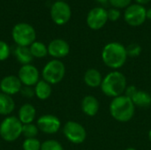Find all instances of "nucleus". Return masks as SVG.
<instances>
[{"instance_id":"1","label":"nucleus","mask_w":151,"mask_h":150,"mask_svg":"<svg viewBox=\"0 0 151 150\" xmlns=\"http://www.w3.org/2000/svg\"><path fill=\"white\" fill-rule=\"evenodd\" d=\"M127 59L126 47L120 42H109L102 50V60L104 64L111 69L121 68Z\"/></svg>"},{"instance_id":"2","label":"nucleus","mask_w":151,"mask_h":150,"mask_svg":"<svg viewBox=\"0 0 151 150\" xmlns=\"http://www.w3.org/2000/svg\"><path fill=\"white\" fill-rule=\"evenodd\" d=\"M135 112V106L129 97L125 95L112 99L110 104V113L111 117L119 122L126 123L130 121Z\"/></svg>"},{"instance_id":"3","label":"nucleus","mask_w":151,"mask_h":150,"mask_svg":"<svg viewBox=\"0 0 151 150\" xmlns=\"http://www.w3.org/2000/svg\"><path fill=\"white\" fill-rule=\"evenodd\" d=\"M126 76L117 70L109 72L102 81L100 86L102 92L109 97H118L125 93L127 88Z\"/></svg>"},{"instance_id":"4","label":"nucleus","mask_w":151,"mask_h":150,"mask_svg":"<svg viewBox=\"0 0 151 150\" xmlns=\"http://www.w3.org/2000/svg\"><path fill=\"white\" fill-rule=\"evenodd\" d=\"M22 126L17 117L7 116L0 124V136L4 141L12 142L22 134Z\"/></svg>"},{"instance_id":"5","label":"nucleus","mask_w":151,"mask_h":150,"mask_svg":"<svg viewBox=\"0 0 151 150\" xmlns=\"http://www.w3.org/2000/svg\"><path fill=\"white\" fill-rule=\"evenodd\" d=\"M12 36L18 46L28 47L35 42L36 33L35 28L31 25L21 22L16 24L13 27Z\"/></svg>"},{"instance_id":"6","label":"nucleus","mask_w":151,"mask_h":150,"mask_svg":"<svg viewBox=\"0 0 151 150\" xmlns=\"http://www.w3.org/2000/svg\"><path fill=\"white\" fill-rule=\"evenodd\" d=\"M65 75V66L59 59L49 61L42 71V80L50 85L59 83Z\"/></svg>"},{"instance_id":"7","label":"nucleus","mask_w":151,"mask_h":150,"mask_svg":"<svg viewBox=\"0 0 151 150\" xmlns=\"http://www.w3.org/2000/svg\"><path fill=\"white\" fill-rule=\"evenodd\" d=\"M65 137L73 144H81L87 139V131L82 125L76 121H68L63 128Z\"/></svg>"},{"instance_id":"8","label":"nucleus","mask_w":151,"mask_h":150,"mask_svg":"<svg viewBox=\"0 0 151 150\" xmlns=\"http://www.w3.org/2000/svg\"><path fill=\"white\" fill-rule=\"evenodd\" d=\"M146 11L147 10L143 5L134 4H130L124 12V19L126 22L131 27H139L142 25L146 18Z\"/></svg>"},{"instance_id":"9","label":"nucleus","mask_w":151,"mask_h":150,"mask_svg":"<svg viewBox=\"0 0 151 150\" xmlns=\"http://www.w3.org/2000/svg\"><path fill=\"white\" fill-rule=\"evenodd\" d=\"M50 16L55 24L59 26L65 25L71 19V7L65 1H57L51 6Z\"/></svg>"},{"instance_id":"10","label":"nucleus","mask_w":151,"mask_h":150,"mask_svg":"<svg viewBox=\"0 0 151 150\" xmlns=\"http://www.w3.org/2000/svg\"><path fill=\"white\" fill-rule=\"evenodd\" d=\"M107 10L103 7H95L91 9L87 16V25L92 30H99L105 26L108 21Z\"/></svg>"},{"instance_id":"11","label":"nucleus","mask_w":151,"mask_h":150,"mask_svg":"<svg viewBox=\"0 0 151 150\" xmlns=\"http://www.w3.org/2000/svg\"><path fill=\"white\" fill-rule=\"evenodd\" d=\"M18 78L19 79L22 85L26 87H32L35 86L36 83L40 80V72L35 65L31 64L25 65L19 68Z\"/></svg>"},{"instance_id":"12","label":"nucleus","mask_w":151,"mask_h":150,"mask_svg":"<svg viewBox=\"0 0 151 150\" xmlns=\"http://www.w3.org/2000/svg\"><path fill=\"white\" fill-rule=\"evenodd\" d=\"M36 126L42 133L47 134H54L59 131L61 122L58 117L52 114H45L38 118Z\"/></svg>"},{"instance_id":"13","label":"nucleus","mask_w":151,"mask_h":150,"mask_svg":"<svg viewBox=\"0 0 151 150\" xmlns=\"http://www.w3.org/2000/svg\"><path fill=\"white\" fill-rule=\"evenodd\" d=\"M22 83L18 76L8 75L4 77L0 81V90L2 93L10 96L14 95L21 91Z\"/></svg>"},{"instance_id":"14","label":"nucleus","mask_w":151,"mask_h":150,"mask_svg":"<svg viewBox=\"0 0 151 150\" xmlns=\"http://www.w3.org/2000/svg\"><path fill=\"white\" fill-rule=\"evenodd\" d=\"M48 47V54L55 59H59L66 57L70 52V46L68 42L63 39L52 40Z\"/></svg>"},{"instance_id":"15","label":"nucleus","mask_w":151,"mask_h":150,"mask_svg":"<svg viewBox=\"0 0 151 150\" xmlns=\"http://www.w3.org/2000/svg\"><path fill=\"white\" fill-rule=\"evenodd\" d=\"M81 110L88 117H94L99 111V102L93 95H86L81 102Z\"/></svg>"},{"instance_id":"16","label":"nucleus","mask_w":151,"mask_h":150,"mask_svg":"<svg viewBox=\"0 0 151 150\" xmlns=\"http://www.w3.org/2000/svg\"><path fill=\"white\" fill-rule=\"evenodd\" d=\"M103 76L101 74V72L95 69V68H90L88 69L85 73H84V82L85 84L92 88H96L101 86L102 81H103Z\"/></svg>"},{"instance_id":"17","label":"nucleus","mask_w":151,"mask_h":150,"mask_svg":"<svg viewBox=\"0 0 151 150\" xmlns=\"http://www.w3.org/2000/svg\"><path fill=\"white\" fill-rule=\"evenodd\" d=\"M35 115H36L35 108L31 103H25L20 107L19 111L18 118L22 123V125H27L34 122L35 118Z\"/></svg>"},{"instance_id":"18","label":"nucleus","mask_w":151,"mask_h":150,"mask_svg":"<svg viewBox=\"0 0 151 150\" xmlns=\"http://www.w3.org/2000/svg\"><path fill=\"white\" fill-rule=\"evenodd\" d=\"M34 90H35V96L42 101L47 100L51 95V93H52L51 85L43 80H39L36 83Z\"/></svg>"},{"instance_id":"19","label":"nucleus","mask_w":151,"mask_h":150,"mask_svg":"<svg viewBox=\"0 0 151 150\" xmlns=\"http://www.w3.org/2000/svg\"><path fill=\"white\" fill-rule=\"evenodd\" d=\"M15 108V103L12 96L0 92V115L9 116Z\"/></svg>"},{"instance_id":"20","label":"nucleus","mask_w":151,"mask_h":150,"mask_svg":"<svg viewBox=\"0 0 151 150\" xmlns=\"http://www.w3.org/2000/svg\"><path fill=\"white\" fill-rule=\"evenodd\" d=\"M132 101L136 107L148 108L151 105V95L150 93L142 90H138L136 94L132 97Z\"/></svg>"},{"instance_id":"21","label":"nucleus","mask_w":151,"mask_h":150,"mask_svg":"<svg viewBox=\"0 0 151 150\" xmlns=\"http://www.w3.org/2000/svg\"><path fill=\"white\" fill-rule=\"evenodd\" d=\"M14 55L18 62H19L22 65H29L34 58L28 47L17 46L14 50Z\"/></svg>"},{"instance_id":"22","label":"nucleus","mask_w":151,"mask_h":150,"mask_svg":"<svg viewBox=\"0 0 151 150\" xmlns=\"http://www.w3.org/2000/svg\"><path fill=\"white\" fill-rule=\"evenodd\" d=\"M30 52L33 57L35 58H42L48 55V47L41 42H35L29 46Z\"/></svg>"},{"instance_id":"23","label":"nucleus","mask_w":151,"mask_h":150,"mask_svg":"<svg viewBox=\"0 0 151 150\" xmlns=\"http://www.w3.org/2000/svg\"><path fill=\"white\" fill-rule=\"evenodd\" d=\"M38 132H39V129L37 126L34 125L33 123L23 125L22 126V135H24L26 139L36 138Z\"/></svg>"},{"instance_id":"24","label":"nucleus","mask_w":151,"mask_h":150,"mask_svg":"<svg viewBox=\"0 0 151 150\" xmlns=\"http://www.w3.org/2000/svg\"><path fill=\"white\" fill-rule=\"evenodd\" d=\"M42 143L36 138L26 139L23 141L22 149L23 150H41Z\"/></svg>"},{"instance_id":"25","label":"nucleus","mask_w":151,"mask_h":150,"mask_svg":"<svg viewBox=\"0 0 151 150\" xmlns=\"http://www.w3.org/2000/svg\"><path fill=\"white\" fill-rule=\"evenodd\" d=\"M41 150H64V148L56 140H47L42 143Z\"/></svg>"},{"instance_id":"26","label":"nucleus","mask_w":151,"mask_h":150,"mask_svg":"<svg viewBox=\"0 0 151 150\" xmlns=\"http://www.w3.org/2000/svg\"><path fill=\"white\" fill-rule=\"evenodd\" d=\"M126 50H127V57H137L140 56V54L142 52V47L138 43L134 42V43L129 44L127 47H126Z\"/></svg>"},{"instance_id":"27","label":"nucleus","mask_w":151,"mask_h":150,"mask_svg":"<svg viewBox=\"0 0 151 150\" xmlns=\"http://www.w3.org/2000/svg\"><path fill=\"white\" fill-rule=\"evenodd\" d=\"M11 53V50L9 45L4 42V41H0V61H4L6 60Z\"/></svg>"},{"instance_id":"28","label":"nucleus","mask_w":151,"mask_h":150,"mask_svg":"<svg viewBox=\"0 0 151 150\" xmlns=\"http://www.w3.org/2000/svg\"><path fill=\"white\" fill-rule=\"evenodd\" d=\"M132 0H109V3L113 8L117 9H123L127 8L131 4Z\"/></svg>"},{"instance_id":"29","label":"nucleus","mask_w":151,"mask_h":150,"mask_svg":"<svg viewBox=\"0 0 151 150\" xmlns=\"http://www.w3.org/2000/svg\"><path fill=\"white\" fill-rule=\"evenodd\" d=\"M108 13V19L111 21H117L121 16V12L117 8H111L107 11Z\"/></svg>"},{"instance_id":"30","label":"nucleus","mask_w":151,"mask_h":150,"mask_svg":"<svg viewBox=\"0 0 151 150\" xmlns=\"http://www.w3.org/2000/svg\"><path fill=\"white\" fill-rule=\"evenodd\" d=\"M138 91L137 88L134 85H131V86H127L126 90H125V95L129 97L130 99H132V97L136 94V92Z\"/></svg>"},{"instance_id":"31","label":"nucleus","mask_w":151,"mask_h":150,"mask_svg":"<svg viewBox=\"0 0 151 150\" xmlns=\"http://www.w3.org/2000/svg\"><path fill=\"white\" fill-rule=\"evenodd\" d=\"M21 94L25 96V97H27V98H30L32 96L35 95V90L32 89L31 87H24L21 88Z\"/></svg>"},{"instance_id":"32","label":"nucleus","mask_w":151,"mask_h":150,"mask_svg":"<svg viewBox=\"0 0 151 150\" xmlns=\"http://www.w3.org/2000/svg\"><path fill=\"white\" fill-rule=\"evenodd\" d=\"M136 3L138 4H141V5H143V4H147L150 2L151 0H135Z\"/></svg>"},{"instance_id":"33","label":"nucleus","mask_w":151,"mask_h":150,"mask_svg":"<svg viewBox=\"0 0 151 150\" xmlns=\"http://www.w3.org/2000/svg\"><path fill=\"white\" fill-rule=\"evenodd\" d=\"M146 18H147L148 19L151 20V8L147 10V11H146Z\"/></svg>"},{"instance_id":"34","label":"nucleus","mask_w":151,"mask_h":150,"mask_svg":"<svg viewBox=\"0 0 151 150\" xmlns=\"http://www.w3.org/2000/svg\"><path fill=\"white\" fill-rule=\"evenodd\" d=\"M96 1L101 4H106L107 3H109V0H96Z\"/></svg>"},{"instance_id":"35","label":"nucleus","mask_w":151,"mask_h":150,"mask_svg":"<svg viewBox=\"0 0 151 150\" xmlns=\"http://www.w3.org/2000/svg\"><path fill=\"white\" fill-rule=\"evenodd\" d=\"M148 137H149V140H150V142H151V130H150V132H149Z\"/></svg>"},{"instance_id":"36","label":"nucleus","mask_w":151,"mask_h":150,"mask_svg":"<svg viewBox=\"0 0 151 150\" xmlns=\"http://www.w3.org/2000/svg\"><path fill=\"white\" fill-rule=\"evenodd\" d=\"M125 150H136L135 149H134V148H127V149H125Z\"/></svg>"},{"instance_id":"37","label":"nucleus","mask_w":151,"mask_h":150,"mask_svg":"<svg viewBox=\"0 0 151 150\" xmlns=\"http://www.w3.org/2000/svg\"><path fill=\"white\" fill-rule=\"evenodd\" d=\"M58 1H65V0H58Z\"/></svg>"},{"instance_id":"38","label":"nucleus","mask_w":151,"mask_h":150,"mask_svg":"<svg viewBox=\"0 0 151 150\" xmlns=\"http://www.w3.org/2000/svg\"><path fill=\"white\" fill-rule=\"evenodd\" d=\"M150 95H151V93H150Z\"/></svg>"}]
</instances>
